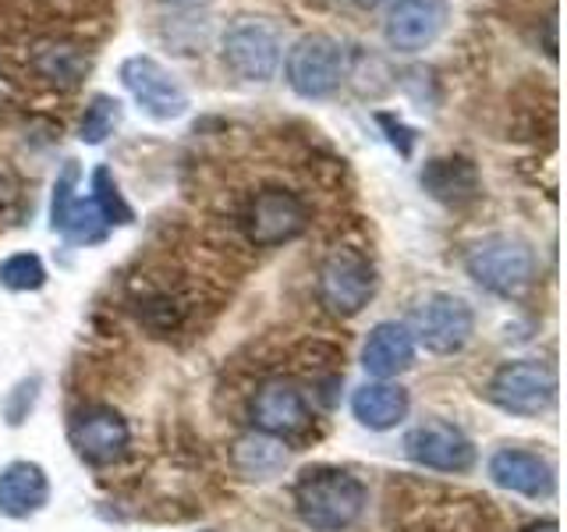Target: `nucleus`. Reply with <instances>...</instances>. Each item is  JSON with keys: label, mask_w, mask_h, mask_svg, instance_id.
<instances>
[{"label": "nucleus", "mask_w": 567, "mask_h": 532, "mask_svg": "<svg viewBox=\"0 0 567 532\" xmlns=\"http://www.w3.org/2000/svg\"><path fill=\"white\" fill-rule=\"evenodd\" d=\"M369 493L359 475L344 469L316 466L295 483V511L312 532H341L362 519Z\"/></svg>", "instance_id": "obj_1"}, {"label": "nucleus", "mask_w": 567, "mask_h": 532, "mask_svg": "<svg viewBox=\"0 0 567 532\" xmlns=\"http://www.w3.org/2000/svg\"><path fill=\"white\" fill-rule=\"evenodd\" d=\"M284 79L301 100H330L348 79V47L330 32H306L284 58Z\"/></svg>", "instance_id": "obj_2"}, {"label": "nucleus", "mask_w": 567, "mask_h": 532, "mask_svg": "<svg viewBox=\"0 0 567 532\" xmlns=\"http://www.w3.org/2000/svg\"><path fill=\"white\" fill-rule=\"evenodd\" d=\"M468 277L493 295H518L536 277V256L514 235H486L465 253Z\"/></svg>", "instance_id": "obj_3"}, {"label": "nucleus", "mask_w": 567, "mask_h": 532, "mask_svg": "<svg viewBox=\"0 0 567 532\" xmlns=\"http://www.w3.org/2000/svg\"><path fill=\"white\" fill-rule=\"evenodd\" d=\"M117 79L124 85V93L135 100V106L153 121H177L188 114L192 96L185 82L174 71L156 61L153 53H132L117 68Z\"/></svg>", "instance_id": "obj_4"}, {"label": "nucleus", "mask_w": 567, "mask_h": 532, "mask_svg": "<svg viewBox=\"0 0 567 532\" xmlns=\"http://www.w3.org/2000/svg\"><path fill=\"white\" fill-rule=\"evenodd\" d=\"M316 291H319V301L327 306V313L344 316V319L359 316L372 301V295H377V266H372L369 256H362L359 248L341 245L319 263Z\"/></svg>", "instance_id": "obj_5"}, {"label": "nucleus", "mask_w": 567, "mask_h": 532, "mask_svg": "<svg viewBox=\"0 0 567 532\" xmlns=\"http://www.w3.org/2000/svg\"><path fill=\"white\" fill-rule=\"evenodd\" d=\"M220 58L241 82H270L284 61V35L266 18H238L224 32Z\"/></svg>", "instance_id": "obj_6"}, {"label": "nucleus", "mask_w": 567, "mask_h": 532, "mask_svg": "<svg viewBox=\"0 0 567 532\" xmlns=\"http://www.w3.org/2000/svg\"><path fill=\"white\" fill-rule=\"evenodd\" d=\"M404 327H408V334H412V341L422 345L425 351L454 355V351H461L472 341L475 313H472V306L465 298L436 291V295H425L419 301Z\"/></svg>", "instance_id": "obj_7"}, {"label": "nucleus", "mask_w": 567, "mask_h": 532, "mask_svg": "<svg viewBox=\"0 0 567 532\" xmlns=\"http://www.w3.org/2000/svg\"><path fill=\"white\" fill-rule=\"evenodd\" d=\"M245 238L259 248L288 245L298 235H306L309 227V206L298 192L288 188H262L248 200L241 213Z\"/></svg>", "instance_id": "obj_8"}, {"label": "nucleus", "mask_w": 567, "mask_h": 532, "mask_svg": "<svg viewBox=\"0 0 567 532\" xmlns=\"http://www.w3.org/2000/svg\"><path fill=\"white\" fill-rule=\"evenodd\" d=\"M489 401L511 416H543L557 401V372L539 359L504 362L489 380Z\"/></svg>", "instance_id": "obj_9"}, {"label": "nucleus", "mask_w": 567, "mask_h": 532, "mask_svg": "<svg viewBox=\"0 0 567 532\" xmlns=\"http://www.w3.org/2000/svg\"><path fill=\"white\" fill-rule=\"evenodd\" d=\"M79 182H82V167L75 164V160H68L64 171L58 174V182H53L50 227L75 245H100L111 227L103 224L96 203L79 192Z\"/></svg>", "instance_id": "obj_10"}, {"label": "nucleus", "mask_w": 567, "mask_h": 532, "mask_svg": "<svg viewBox=\"0 0 567 532\" xmlns=\"http://www.w3.org/2000/svg\"><path fill=\"white\" fill-rule=\"evenodd\" d=\"M447 22V0H394V8H390L383 22V40L398 53H422L440 40Z\"/></svg>", "instance_id": "obj_11"}, {"label": "nucleus", "mask_w": 567, "mask_h": 532, "mask_svg": "<svg viewBox=\"0 0 567 532\" xmlns=\"http://www.w3.org/2000/svg\"><path fill=\"white\" fill-rule=\"evenodd\" d=\"M71 448H75L85 461L93 466H111L124 451H128V419H124L117 408L111 405H89L82 412H75L68 426Z\"/></svg>", "instance_id": "obj_12"}, {"label": "nucleus", "mask_w": 567, "mask_h": 532, "mask_svg": "<svg viewBox=\"0 0 567 532\" xmlns=\"http://www.w3.org/2000/svg\"><path fill=\"white\" fill-rule=\"evenodd\" d=\"M404 454L433 472H468L475 466V443L451 422H422L408 430Z\"/></svg>", "instance_id": "obj_13"}, {"label": "nucleus", "mask_w": 567, "mask_h": 532, "mask_svg": "<svg viewBox=\"0 0 567 532\" xmlns=\"http://www.w3.org/2000/svg\"><path fill=\"white\" fill-rule=\"evenodd\" d=\"M248 419L259 433H270V437H295V433H306L312 412H309V401L306 395L298 390V383L291 380H270L262 383L252 401H248Z\"/></svg>", "instance_id": "obj_14"}, {"label": "nucleus", "mask_w": 567, "mask_h": 532, "mask_svg": "<svg viewBox=\"0 0 567 532\" xmlns=\"http://www.w3.org/2000/svg\"><path fill=\"white\" fill-rule=\"evenodd\" d=\"M489 479L496 487L522 497H549L557 490V469L536 451L501 448L489 458Z\"/></svg>", "instance_id": "obj_15"}, {"label": "nucleus", "mask_w": 567, "mask_h": 532, "mask_svg": "<svg viewBox=\"0 0 567 532\" xmlns=\"http://www.w3.org/2000/svg\"><path fill=\"white\" fill-rule=\"evenodd\" d=\"M419 182L436 203H447V206H468V203L478 200V195H483V177H478L475 164L465 156H433V160H425Z\"/></svg>", "instance_id": "obj_16"}, {"label": "nucleus", "mask_w": 567, "mask_h": 532, "mask_svg": "<svg viewBox=\"0 0 567 532\" xmlns=\"http://www.w3.org/2000/svg\"><path fill=\"white\" fill-rule=\"evenodd\" d=\"M50 501V479L35 461H11L0 469V514L32 519Z\"/></svg>", "instance_id": "obj_17"}, {"label": "nucleus", "mask_w": 567, "mask_h": 532, "mask_svg": "<svg viewBox=\"0 0 567 532\" xmlns=\"http://www.w3.org/2000/svg\"><path fill=\"white\" fill-rule=\"evenodd\" d=\"M32 71L40 75L47 85L61 89V93H71L85 82V75L93 71V58L71 40H43L32 47L29 58Z\"/></svg>", "instance_id": "obj_18"}, {"label": "nucleus", "mask_w": 567, "mask_h": 532, "mask_svg": "<svg viewBox=\"0 0 567 532\" xmlns=\"http://www.w3.org/2000/svg\"><path fill=\"white\" fill-rule=\"evenodd\" d=\"M412 362H415V341L404 324L386 319V324H377L369 330L365 345H362L365 372H372V377H380V380H390V377H398V372H404Z\"/></svg>", "instance_id": "obj_19"}, {"label": "nucleus", "mask_w": 567, "mask_h": 532, "mask_svg": "<svg viewBox=\"0 0 567 532\" xmlns=\"http://www.w3.org/2000/svg\"><path fill=\"white\" fill-rule=\"evenodd\" d=\"M408 408H412V401H408V390L398 387V383H362L359 390H354L351 398V416L359 419L365 430H394V426L408 416Z\"/></svg>", "instance_id": "obj_20"}, {"label": "nucleus", "mask_w": 567, "mask_h": 532, "mask_svg": "<svg viewBox=\"0 0 567 532\" xmlns=\"http://www.w3.org/2000/svg\"><path fill=\"white\" fill-rule=\"evenodd\" d=\"M230 461L245 479H270L284 466H288V451H284V440L270 433H245L235 440L230 448Z\"/></svg>", "instance_id": "obj_21"}, {"label": "nucleus", "mask_w": 567, "mask_h": 532, "mask_svg": "<svg viewBox=\"0 0 567 532\" xmlns=\"http://www.w3.org/2000/svg\"><path fill=\"white\" fill-rule=\"evenodd\" d=\"M89 188H93L89 192V200L96 203L106 227H128L135 221V209L128 206V200H124V192L117 185V177L111 174V167L100 164L93 171V177H89Z\"/></svg>", "instance_id": "obj_22"}, {"label": "nucleus", "mask_w": 567, "mask_h": 532, "mask_svg": "<svg viewBox=\"0 0 567 532\" xmlns=\"http://www.w3.org/2000/svg\"><path fill=\"white\" fill-rule=\"evenodd\" d=\"M117 124H121V100H114L111 93H96L79 117V139L85 146H103L117 132Z\"/></svg>", "instance_id": "obj_23"}, {"label": "nucleus", "mask_w": 567, "mask_h": 532, "mask_svg": "<svg viewBox=\"0 0 567 532\" xmlns=\"http://www.w3.org/2000/svg\"><path fill=\"white\" fill-rule=\"evenodd\" d=\"M0 284H4L8 291H40L47 284V263L35 256V253H14L0 263Z\"/></svg>", "instance_id": "obj_24"}, {"label": "nucleus", "mask_w": 567, "mask_h": 532, "mask_svg": "<svg viewBox=\"0 0 567 532\" xmlns=\"http://www.w3.org/2000/svg\"><path fill=\"white\" fill-rule=\"evenodd\" d=\"M35 395H40V377H32V380H22L18 383L8 401H4V412H8V422L18 426L29 412H32V405H35Z\"/></svg>", "instance_id": "obj_25"}, {"label": "nucleus", "mask_w": 567, "mask_h": 532, "mask_svg": "<svg viewBox=\"0 0 567 532\" xmlns=\"http://www.w3.org/2000/svg\"><path fill=\"white\" fill-rule=\"evenodd\" d=\"M377 121H380V129L386 132L390 146H394L401 156H412V150H415V132L408 129L401 117H394V114H377Z\"/></svg>", "instance_id": "obj_26"}, {"label": "nucleus", "mask_w": 567, "mask_h": 532, "mask_svg": "<svg viewBox=\"0 0 567 532\" xmlns=\"http://www.w3.org/2000/svg\"><path fill=\"white\" fill-rule=\"evenodd\" d=\"M164 8H174V11H195V8H206L213 0H159Z\"/></svg>", "instance_id": "obj_27"}, {"label": "nucleus", "mask_w": 567, "mask_h": 532, "mask_svg": "<svg viewBox=\"0 0 567 532\" xmlns=\"http://www.w3.org/2000/svg\"><path fill=\"white\" fill-rule=\"evenodd\" d=\"M11 203H14V185L8 174H0V213H4Z\"/></svg>", "instance_id": "obj_28"}, {"label": "nucleus", "mask_w": 567, "mask_h": 532, "mask_svg": "<svg viewBox=\"0 0 567 532\" xmlns=\"http://www.w3.org/2000/svg\"><path fill=\"white\" fill-rule=\"evenodd\" d=\"M525 532H560V525L554 519H543V522H532Z\"/></svg>", "instance_id": "obj_29"}, {"label": "nucleus", "mask_w": 567, "mask_h": 532, "mask_svg": "<svg viewBox=\"0 0 567 532\" xmlns=\"http://www.w3.org/2000/svg\"><path fill=\"white\" fill-rule=\"evenodd\" d=\"M359 8H365V11H372V8H383V4H390V0H354Z\"/></svg>", "instance_id": "obj_30"}]
</instances>
